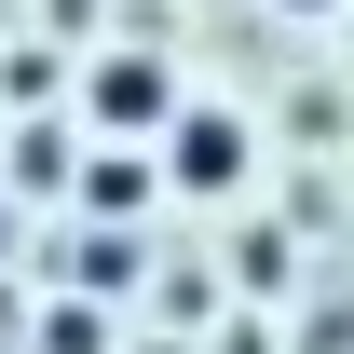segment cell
<instances>
[{"label":"cell","mask_w":354,"mask_h":354,"mask_svg":"<svg viewBox=\"0 0 354 354\" xmlns=\"http://www.w3.org/2000/svg\"><path fill=\"white\" fill-rule=\"evenodd\" d=\"M164 164H177V191H232V177H245V123H232V109H177Z\"/></svg>","instance_id":"cell-1"},{"label":"cell","mask_w":354,"mask_h":354,"mask_svg":"<svg viewBox=\"0 0 354 354\" xmlns=\"http://www.w3.org/2000/svg\"><path fill=\"white\" fill-rule=\"evenodd\" d=\"M95 123H177V109H164V68H150V55H109V68H95Z\"/></svg>","instance_id":"cell-2"},{"label":"cell","mask_w":354,"mask_h":354,"mask_svg":"<svg viewBox=\"0 0 354 354\" xmlns=\"http://www.w3.org/2000/svg\"><path fill=\"white\" fill-rule=\"evenodd\" d=\"M300 14H327V0H300Z\"/></svg>","instance_id":"cell-3"}]
</instances>
